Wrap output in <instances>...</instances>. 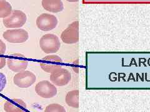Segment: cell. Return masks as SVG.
I'll list each match as a JSON object with an SVG mask.
<instances>
[{
  "mask_svg": "<svg viewBox=\"0 0 150 112\" xmlns=\"http://www.w3.org/2000/svg\"><path fill=\"white\" fill-rule=\"evenodd\" d=\"M40 48L46 54H54L60 49L59 37L53 34H46L41 37L39 43Z\"/></svg>",
  "mask_w": 150,
  "mask_h": 112,
  "instance_id": "obj_1",
  "label": "cell"
},
{
  "mask_svg": "<svg viewBox=\"0 0 150 112\" xmlns=\"http://www.w3.org/2000/svg\"><path fill=\"white\" fill-rule=\"evenodd\" d=\"M27 20L26 14L20 10H14L8 17L3 19V24L9 29H18L25 24Z\"/></svg>",
  "mask_w": 150,
  "mask_h": 112,
  "instance_id": "obj_2",
  "label": "cell"
},
{
  "mask_svg": "<svg viewBox=\"0 0 150 112\" xmlns=\"http://www.w3.org/2000/svg\"><path fill=\"white\" fill-rule=\"evenodd\" d=\"M8 68L14 72H20L26 71L28 61L24 55L21 54H13L6 59Z\"/></svg>",
  "mask_w": 150,
  "mask_h": 112,
  "instance_id": "obj_3",
  "label": "cell"
},
{
  "mask_svg": "<svg viewBox=\"0 0 150 112\" xmlns=\"http://www.w3.org/2000/svg\"><path fill=\"white\" fill-rule=\"evenodd\" d=\"M3 38L6 41L13 44L24 43L29 38L28 32L23 29H8L3 32Z\"/></svg>",
  "mask_w": 150,
  "mask_h": 112,
  "instance_id": "obj_4",
  "label": "cell"
},
{
  "mask_svg": "<svg viewBox=\"0 0 150 112\" xmlns=\"http://www.w3.org/2000/svg\"><path fill=\"white\" fill-rule=\"evenodd\" d=\"M63 60L57 55H49L43 58L40 63L41 68L47 73H53L62 68Z\"/></svg>",
  "mask_w": 150,
  "mask_h": 112,
  "instance_id": "obj_5",
  "label": "cell"
},
{
  "mask_svg": "<svg viewBox=\"0 0 150 112\" xmlns=\"http://www.w3.org/2000/svg\"><path fill=\"white\" fill-rule=\"evenodd\" d=\"M61 39L67 44L77 43L79 41V22L74 21L61 34Z\"/></svg>",
  "mask_w": 150,
  "mask_h": 112,
  "instance_id": "obj_6",
  "label": "cell"
},
{
  "mask_svg": "<svg viewBox=\"0 0 150 112\" xmlns=\"http://www.w3.org/2000/svg\"><path fill=\"white\" fill-rule=\"evenodd\" d=\"M58 19L55 16L48 13H43L37 18V27L43 31H50L57 26Z\"/></svg>",
  "mask_w": 150,
  "mask_h": 112,
  "instance_id": "obj_7",
  "label": "cell"
},
{
  "mask_svg": "<svg viewBox=\"0 0 150 112\" xmlns=\"http://www.w3.org/2000/svg\"><path fill=\"white\" fill-rule=\"evenodd\" d=\"M36 80L34 73L29 71H24L17 73L13 77V82L20 88H28L31 87Z\"/></svg>",
  "mask_w": 150,
  "mask_h": 112,
  "instance_id": "obj_8",
  "label": "cell"
},
{
  "mask_svg": "<svg viewBox=\"0 0 150 112\" xmlns=\"http://www.w3.org/2000/svg\"><path fill=\"white\" fill-rule=\"evenodd\" d=\"M35 91L39 96L45 99H50L57 94V88L53 83L48 80H43L38 83Z\"/></svg>",
  "mask_w": 150,
  "mask_h": 112,
  "instance_id": "obj_9",
  "label": "cell"
},
{
  "mask_svg": "<svg viewBox=\"0 0 150 112\" xmlns=\"http://www.w3.org/2000/svg\"><path fill=\"white\" fill-rule=\"evenodd\" d=\"M71 75L68 70L61 68L57 71L51 73L50 75V80L54 85L63 87L67 85L71 81Z\"/></svg>",
  "mask_w": 150,
  "mask_h": 112,
  "instance_id": "obj_10",
  "label": "cell"
},
{
  "mask_svg": "<svg viewBox=\"0 0 150 112\" xmlns=\"http://www.w3.org/2000/svg\"><path fill=\"white\" fill-rule=\"evenodd\" d=\"M26 108L25 102L20 99L9 100L4 105V110L6 112H20Z\"/></svg>",
  "mask_w": 150,
  "mask_h": 112,
  "instance_id": "obj_11",
  "label": "cell"
},
{
  "mask_svg": "<svg viewBox=\"0 0 150 112\" xmlns=\"http://www.w3.org/2000/svg\"><path fill=\"white\" fill-rule=\"evenodd\" d=\"M41 4L45 10L53 13H59L64 9L62 0H42Z\"/></svg>",
  "mask_w": 150,
  "mask_h": 112,
  "instance_id": "obj_12",
  "label": "cell"
},
{
  "mask_svg": "<svg viewBox=\"0 0 150 112\" xmlns=\"http://www.w3.org/2000/svg\"><path fill=\"white\" fill-rule=\"evenodd\" d=\"M79 91L72 90L69 92L65 98L66 103L69 106L74 108L79 107Z\"/></svg>",
  "mask_w": 150,
  "mask_h": 112,
  "instance_id": "obj_13",
  "label": "cell"
},
{
  "mask_svg": "<svg viewBox=\"0 0 150 112\" xmlns=\"http://www.w3.org/2000/svg\"><path fill=\"white\" fill-rule=\"evenodd\" d=\"M13 11L12 6L6 0L0 1V18H6L11 15Z\"/></svg>",
  "mask_w": 150,
  "mask_h": 112,
  "instance_id": "obj_14",
  "label": "cell"
},
{
  "mask_svg": "<svg viewBox=\"0 0 150 112\" xmlns=\"http://www.w3.org/2000/svg\"><path fill=\"white\" fill-rule=\"evenodd\" d=\"M45 112H67L64 107L58 104H51L46 107Z\"/></svg>",
  "mask_w": 150,
  "mask_h": 112,
  "instance_id": "obj_15",
  "label": "cell"
},
{
  "mask_svg": "<svg viewBox=\"0 0 150 112\" xmlns=\"http://www.w3.org/2000/svg\"><path fill=\"white\" fill-rule=\"evenodd\" d=\"M6 85V78L5 75L0 72V92H1Z\"/></svg>",
  "mask_w": 150,
  "mask_h": 112,
  "instance_id": "obj_16",
  "label": "cell"
},
{
  "mask_svg": "<svg viewBox=\"0 0 150 112\" xmlns=\"http://www.w3.org/2000/svg\"><path fill=\"white\" fill-rule=\"evenodd\" d=\"M6 50V46L4 42L0 39V55H4Z\"/></svg>",
  "mask_w": 150,
  "mask_h": 112,
  "instance_id": "obj_17",
  "label": "cell"
},
{
  "mask_svg": "<svg viewBox=\"0 0 150 112\" xmlns=\"http://www.w3.org/2000/svg\"><path fill=\"white\" fill-rule=\"evenodd\" d=\"M6 64V59L4 57H0V69L5 67Z\"/></svg>",
  "mask_w": 150,
  "mask_h": 112,
  "instance_id": "obj_18",
  "label": "cell"
},
{
  "mask_svg": "<svg viewBox=\"0 0 150 112\" xmlns=\"http://www.w3.org/2000/svg\"><path fill=\"white\" fill-rule=\"evenodd\" d=\"M67 1L69 2H77L78 1V0H67Z\"/></svg>",
  "mask_w": 150,
  "mask_h": 112,
  "instance_id": "obj_19",
  "label": "cell"
},
{
  "mask_svg": "<svg viewBox=\"0 0 150 112\" xmlns=\"http://www.w3.org/2000/svg\"><path fill=\"white\" fill-rule=\"evenodd\" d=\"M20 112H27V111H26L25 110H23V111H20Z\"/></svg>",
  "mask_w": 150,
  "mask_h": 112,
  "instance_id": "obj_20",
  "label": "cell"
},
{
  "mask_svg": "<svg viewBox=\"0 0 150 112\" xmlns=\"http://www.w3.org/2000/svg\"><path fill=\"white\" fill-rule=\"evenodd\" d=\"M0 1H1V0H0Z\"/></svg>",
  "mask_w": 150,
  "mask_h": 112,
  "instance_id": "obj_21",
  "label": "cell"
}]
</instances>
